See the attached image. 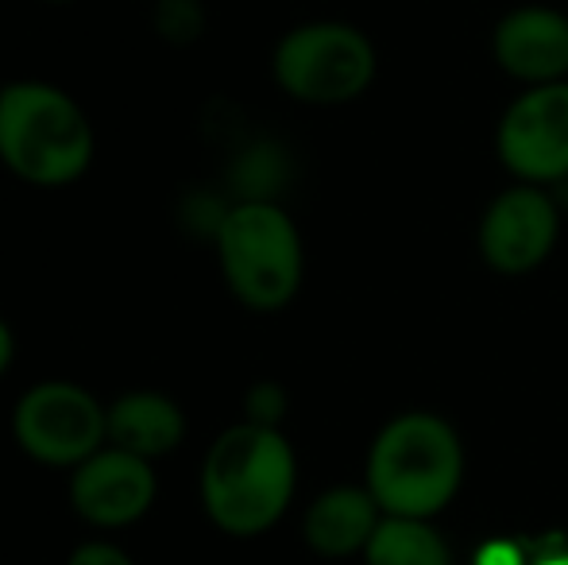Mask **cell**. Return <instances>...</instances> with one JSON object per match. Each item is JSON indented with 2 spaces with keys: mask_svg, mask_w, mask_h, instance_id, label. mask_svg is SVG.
I'll use <instances>...</instances> for the list:
<instances>
[{
  "mask_svg": "<svg viewBox=\"0 0 568 565\" xmlns=\"http://www.w3.org/2000/svg\"><path fill=\"white\" fill-rule=\"evenodd\" d=\"M67 500L70 512L98 535L135 527L140 519H148L159 500L155 461H143L105 442L93 457L67 473Z\"/></svg>",
  "mask_w": 568,
  "mask_h": 565,
  "instance_id": "cell-7",
  "label": "cell"
},
{
  "mask_svg": "<svg viewBox=\"0 0 568 565\" xmlns=\"http://www.w3.org/2000/svg\"><path fill=\"white\" fill-rule=\"evenodd\" d=\"M495 151L518 182L546 186L568 179V82L530 85L507 105Z\"/></svg>",
  "mask_w": 568,
  "mask_h": 565,
  "instance_id": "cell-8",
  "label": "cell"
},
{
  "mask_svg": "<svg viewBox=\"0 0 568 565\" xmlns=\"http://www.w3.org/2000/svg\"><path fill=\"white\" fill-rule=\"evenodd\" d=\"M43 4H78V0H43Z\"/></svg>",
  "mask_w": 568,
  "mask_h": 565,
  "instance_id": "cell-20",
  "label": "cell"
},
{
  "mask_svg": "<svg viewBox=\"0 0 568 565\" xmlns=\"http://www.w3.org/2000/svg\"><path fill=\"white\" fill-rule=\"evenodd\" d=\"M476 565H530V562H526V554L515 543H503L499 538V543H487L476 554Z\"/></svg>",
  "mask_w": 568,
  "mask_h": 565,
  "instance_id": "cell-17",
  "label": "cell"
},
{
  "mask_svg": "<svg viewBox=\"0 0 568 565\" xmlns=\"http://www.w3.org/2000/svg\"><path fill=\"white\" fill-rule=\"evenodd\" d=\"M561 236V213L541 186H510L479 221V256L499 275H526L549 260Z\"/></svg>",
  "mask_w": 568,
  "mask_h": 565,
  "instance_id": "cell-9",
  "label": "cell"
},
{
  "mask_svg": "<svg viewBox=\"0 0 568 565\" xmlns=\"http://www.w3.org/2000/svg\"><path fill=\"white\" fill-rule=\"evenodd\" d=\"M221 280L252 314H278L294 302L306 275V249L294 218L271 198H244L213 229Z\"/></svg>",
  "mask_w": 568,
  "mask_h": 565,
  "instance_id": "cell-4",
  "label": "cell"
},
{
  "mask_svg": "<svg viewBox=\"0 0 568 565\" xmlns=\"http://www.w3.org/2000/svg\"><path fill=\"white\" fill-rule=\"evenodd\" d=\"M67 565H135L113 535H90L67 554Z\"/></svg>",
  "mask_w": 568,
  "mask_h": 565,
  "instance_id": "cell-15",
  "label": "cell"
},
{
  "mask_svg": "<svg viewBox=\"0 0 568 565\" xmlns=\"http://www.w3.org/2000/svg\"><path fill=\"white\" fill-rule=\"evenodd\" d=\"M151 4H155L151 20H155V31L166 43L186 47L202 36V28H205L202 0H151Z\"/></svg>",
  "mask_w": 568,
  "mask_h": 565,
  "instance_id": "cell-14",
  "label": "cell"
},
{
  "mask_svg": "<svg viewBox=\"0 0 568 565\" xmlns=\"http://www.w3.org/2000/svg\"><path fill=\"white\" fill-rule=\"evenodd\" d=\"M298 492V457L278 426L232 423L210 442L197 468V500L221 535L260 538L278 527Z\"/></svg>",
  "mask_w": 568,
  "mask_h": 565,
  "instance_id": "cell-1",
  "label": "cell"
},
{
  "mask_svg": "<svg viewBox=\"0 0 568 565\" xmlns=\"http://www.w3.org/2000/svg\"><path fill=\"white\" fill-rule=\"evenodd\" d=\"M12 364H16V330L8 325V317L0 314V380L12 372Z\"/></svg>",
  "mask_w": 568,
  "mask_h": 565,
  "instance_id": "cell-18",
  "label": "cell"
},
{
  "mask_svg": "<svg viewBox=\"0 0 568 565\" xmlns=\"http://www.w3.org/2000/svg\"><path fill=\"white\" fill-rule=\"evenodd\" d=\"M278 418H283V395H278V387L260 384L247 395V423L278 426Z\"/></svg>",
  "mask_w": 568,
  "mask_h": 565,
  "instance_id": "cell-16",
  "label": "cell"
},
{
  "mask_svg": "<svg viewBox=\"0 0 568 565\" xmlns=\"http://www.w3.org/2000/svg\"><path fill=\"white\" fill-rule=\"evenodd\" d=\"M8 430L23 457L59 473L78 468L109 442L105 403L85 384L67 376L36 380L31 387H23L12 403Z\"/></svg>",
  "mask_w": 568,
  "mask_h": 565,
  "instance_id": "cell-6",
  "label": "cell"
},
{
  "mask_svg": "<svg viewBox=\"0 0 568 565\" xmlns=\"http://www.w3.org/2000/svg\"><path fill=\"white\" fill-rule=\"evenodd\" d=\"M364 565H453V554L429 519L383 515L364 551Z\"/></svg>",
  "mask_w": 568,
  "mask_h": 565,
  "instance_id": "cell-13",
  "label": "cell"
},
{
  "mask_svg": "<svg viewBox=\"0 0 568 565\" xmlns=\"http://www.w3.org/2000/svg\"><path fill=\"white\" fill-rule=\"evenodd\" d=\"M383 523V507L367 492V484H337L325 488L302 515V538L317 558H352L364 554L375 527Z\"/></svg>",
  "mask_w": 568,
  "mask_h": 565,
  "instance_id": "cell-12",
  "label": "cell"
},
{
  "mask_svg": "<svg viewBox=\"0 0 568 565\" xmlns=\"http://www.w3.org/2000/svg\"><path fill=\"white\" fill-rule=\"evenodd\" d=\"M464 481V445L442 415L406 411L375 434L364 484L383 515L434 519L453 504Z\"/></svg>",
  "mask_w": 568,
  "mask_h": 565,
  "instance_id": "cell-3",
  "label": "cell"
},
{
  "mask_svg": "<svg viewBox=\"0 0 568 565\" xmlns=\"http://www.w3.org/2000/svg\"><path fill=\"white\" fill-rule=\"evenodd\" d=\"M109 445L128 450L143 461H163L186 442L190 418L174 395L159 387H132L105 403Z\"/></svg>",
  "mask_w": 568,
  "mask_h": 565,
  "instance_id": "cell-11",
  "label": "cell"
},
{
  "mask_svg": "<svg viewBox=\"0 0 568 565\" xmlns=\"http://www.w3.org/2000/svg\"><path fill=\"white\" fill-rule=\"evenodd\" d=\"M372 39L341 20H310L291 28L271 51V78L298 105H348L375 82Z\"/></svg>",
  "mask_w": 568,
  "mask_h": 565,
  "instance_id": "cell-5",
  "label": "cell"
},
{
  "mask_svg": "<svg viewBox=\"0 0 568 565\" xmlns=\"http://www.w3.org/2000/svg\"><path fill=\"white\" fill-rule=\"evenodd\" d=\"M530 565H568V551H546V554H538Z\"/></svg>",
  "mask_w": 568,
  "mask_h": 565,
  "instance_id": "cell-19",
  "label": "cell"
},
{
  "mask_svg": "<svg viewBox=\"0 0 568 565\" xmlns=\"http://www.w3.org/2000/svg\"><path fill=\"white\" fill-rule=\"evenodd\" d=\"M98 159V132L70 90L43 78L0 85V167L23 186L62 190L85 179Z\"/></svg>",
  "mask_w": 568,
  "mask_h": 565,
  "instance_id": "cell-2",
  "label": "cell"
},
{
  "mask_svg": "<svg viewBox=\"0 0 568 565\" xmlns=\"http://www.w3.org/2000/svg\"><path fill=\"white\" fill-rule=\"evenodd\" d=\"M491 54L526 85L568 82V16L546 4L515 8L495 23Z\"/></svg>",
  "mask_w": 568,
  "mask_h": 565,
  "instance_id": "cell-10",
  "label": "cell"
}]
</instances>
